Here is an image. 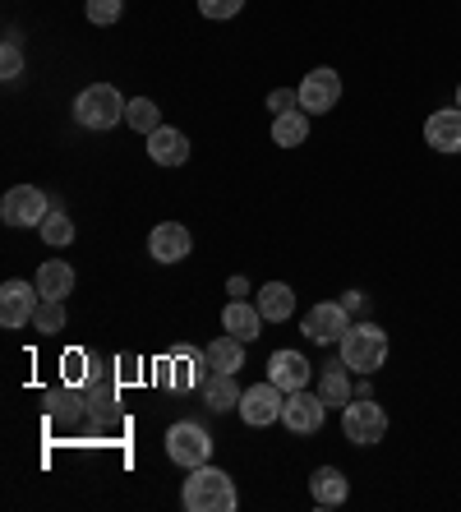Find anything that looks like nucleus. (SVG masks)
Listing matches in <instances>:
<instances>
[{
    "mask_svg": "<svg viewBox=\"0 0 461 512\" xmlns=\"http://www.w3.org/2000/svg\"><path fill=\"white\" fill-rule=\"evenodd\" d=\"M180 503L190 512H231L240 499H236V485H231L226 471H217V466H194L190 480L180 485Z\"/></svg>",
    "mask_w": 461,
    "mask_h": 512,
    "instance_id": "obj_1",
    "label": "nucleus"
},
{
    "mask_svg": "<svg viewBox=\"0 0 461 512\" xmlns=\"http://www.w3.org/2000/svg\"><path fill=\"white\" fill-rule=\"evenodd\" d=\"M337 346H342L346 370H360V374H374L383 360H388V333H383L379 323H369V319L351 323Z\"/></svg>",
    "mask_w": 461,
    "mask_h": 512,
    "instance_id": "obj_2",
    "label": "nucleus"
},
{
    "mask_svg": "<svg viewBox=\"0 0 461 512\" xmlns=\"http://www.w3.org/2000/svg\"><path fill=\"white\" fill-rule=\"evenodd\" d=\"M125 107H130V102L120 97V88L93 84L74 97V120H79L83 130H111V125L125 120Z\"/></svg>",
    "mask_w": 461,
    "mask_h": 512,
    "instance_id": "obj_3",
    "label": "nucleus"
},
{
    "mask_svg": "<svg viewBox=\"0 0 461 512\" xmlns=\"http://www.w3.org/2000/svg\"><path fill=\"white\" fill-rule=\"evenodd\" d=\"M342 434L355 448H374L388 434V411H383L374 397H355V402L342 406Z\"/></svg>",
    "mask_w": 461,
    "mask_h": 512,
    "instance_id": "obj_4",
    "label": "nucleus"
},
{
    "mask_svg": "<svg viewBox=\"0 0 461 512\" xmlns=\"http://www.w3.org/2000/svg\"><path fill=\"white\" fill-rule=\"evenodd\" d=\"M166 457L176 466H185V471L208 466L213 462V434L199 420H176V425L166 429Z\"/></svg>",
    "mask_w": 461,
    "mask_h": 512,
    "instance_id": "obj_5",
    "label": "nucleus"
},
{
    "mask_svg": "<svg viewBox=\"0 0 461 512\" xmlns=\"http://www.w3.org/2000/svg\"><path fill=\"white\" fill-rule=\"evenodd\" d=\"M47 213H51V203L37 185H14V190L0 199V217H5L10 227H42Z\"/></svg>",
    "mask_w": 461,
    "mask_h": 512,
    "instance_id": "obj_6",
    "label": "nucleus"
},
{
    "mask_svg": "<svg viewBox=\"0 0 461 512\" xmlns=\"http://www.w3.org/2000/svg\"><path fill=\"white\" fill-rule=\"evenodd\" d=\"M342 102V74L337 70H309L305 79H300V111H309V116H323V111H332Z\"/></svg>",
    "mask_w": 461,
    "mask_h": 512,
    "instance_id": "obj_7",
    "label": "nucleus"
},
{
    "mask_svg": "<svg viewBox=\"0 0 461 512\" xmlns=\"http://www.w3.org/2000/svg\"><path fill=\"white\" fill-rule=\"evenodd\" d=\"M282 406H286V393L277 388V383H254L245 397H240V416H245V425H254V429H263V425H277L282 420Z\"/></svg>",
    "mask_w": 461,
    "mask_h": 512,
    "instance_id": "obj_8",
    "label": "nucleus"
},
{
    "mask_svg": "<svg viewBox=\"0 0 461 512\" xmlns=\"http://www.w3.org/2000/svg\"><path fill=\"white\" fill-rule=\"evenodd\" d=\"M37 305H42V291H37V286H28V282L0 286V323H5V328H28Z\"/></svg>",
    "mask_w": 461,
    "mask_h": 512,
    "instance_id": "obj_9",
    "label": "nucleus"
},
{
    "mask_svg": "<svg viewBox=\"0 0 461 512\" xmlns=\"http://www.w3.org/2000/svg\"><path fill=\"white\" fill-rule=\"evenodd\" d=\"M346 328H351V314H346L342 300H328V305H314V310L305 314V337L319 346H332L342 342Z\"/></svg>",
    "mask_w": 461,
    "mask_h": 512,
    "instance_id": "obj_10",
    "label": "nucleus"
},
{
    "mask_svg": "<svg viewBox=\"0 0 461 512\" xmlns=\"http://www.w3.org/2000/svg\"><path fill=\"white\" fill-rule=\"evenodd\" d=\"M323 416H328V406H323L319 393H309V388L286 393L282 420H286V429H291V434H314V429H323Z\"/></svg>",
    "mask_w": 461,
    "mask_h": 512,
    "instance_id": "obj_11",
    "label": "nucleus"
},
{
    "mask_svg": "<svg viewBox=\"0 0 461 512\" xmlns=\"http://www.w3.org/2000/svg\"><path fill=\"white\" fill-rule=\"evenodd\" d=\"M268 379L277 383L282 393H300V388H309V379H314V365H309L300 351H272Z\"/></svg>",
    "mask_w": 461,
    "mask_h": 512,
    "instance_id": "obj_12",
    "label": "nucleus"
},
{
    "mask_svg": "<svg viewBox=\"0 0 461 512\" xmlns=\"http://www.w3.org/2000/svg\"><path fill=\"white\" fill-rule=\"evenodd\" d=\"M190 250H194V240L180 222H162V227H153V236H148V254H153L157 263H180V259H190Z\"/></svg>",
    "mask_w": 461,
    "mask_h": 512,
    "instance_id": "obj_13",
    "label": "nucleus"
},
{
    "mask_svg": "<svg viewBox=\"0 0 461 512\" xmlns=\"http://www.w3.org/2000/svg\"><path fill=\"white\" fill-rule=\"evenodd\" d=\"M425 143L434 153H461V107H443L425 120Z\"/></svg>",
    "mask_w": 461,
    "mask_h": 512,
    "instance_id": "obj_14",
    "label": "nucleus"
},
{
    "mask_svg": "<svg viewBox=\"0 0 461 512\" xmlns=\"http://www.w3.org/2000/svg\"><path fill=\"white\" fill-rule=\"evenodd\" d=\"M148 157L157 167H180V162H190V139L180 130H171V125H162V130L148 134Z\"/></svg>",
    "mask_w": 461,
    "mask_h": 512,
    "instance_id": "obj_15",
    "label": "nucleus"
},
{
    "mask_svg": "<svg viewBox=\"0 0 461 512\" xmlns=\"http://www.w3.org/2000/svg\"><path fill=\"white\" fill-rule=\"evenodd\" d=\"M309 494H314L319 508H342L346 494H351V485H346V476L337 471V466H319V471L309 476Z\"/></svg>",
    "mask_w": 461,
    "mask_h": 512,
    "instance_id": "obj_16",
    "label": "nucleus"
},
{
    "mask_svg": "<svg viewBox=\"0 0 461 512\" xmlns=\"http://www.w3.org/2000/svg\"><path fill=\"white\" fill-rule=\"evenodd\" d=\"M222 328L231 337H240V342H254V337H259V328H263L259 305H249V300H231V305L222 310Z\"/></svg>",
    "mask_w": 461,
    "mask_h": 512,
    "instance_id": "obj_17",
    "label": "nucleus"
},
{
    "mask_svg": "<svg viewBox=\"0 0 461 512\" xmlns=\"http://www.w3.org/2000/svg\"><path fill=\"white\" fill-rule=\"evenodd\" d=\"M319 397H323V406L355 402V388H351V370H346V360H337V365H323V370H319Z\"/></svg>",
    "mask_w": 461,
    "mask_h": 512,
    "instance_id": "obj_18",
    "label": "nucleus"
},
{
    "mask_svg": "<svg viewBox=\"0 0 461 512\" xmlns=\"http://www.w3.org/2000/svg\"><path fill=\"white\" fill-rule=\"evenodd\" d=\"M37 291H42V300H65L74 291V268L65 259H47L42 268H37Z\"/></svg>",
    "mask_w": 461,
    "mask_h": 512,
    "instance_id": "obj_19",
    "label": "nucleus"
},
{
    "mask_svg": "<svg viewBox=\"0 0 461 512\" xmlns=\"http://www.w3.org/2000/svg\"><path fill=\"white\" fill-rule=\"evenodd\" d=\"M254 305H259V314L268 323H286V319H291V310H296V291H291L286 282H268L259 291V300H254Z\"/></svg>",
    "mask_w": 461,
    "mask_h": 512,
    "instance_id": "obj_20",
    "label": "nucleus"
},
{
    "mask_svg": "<svg viewBox=\"0 0 461 512\" xmlns=\"http://www.w3.org/2000/svg\"><path fill=\"white\" fill-rule=\"evenodd\" d=\"M309 139V111H282V116L272 120V143L277 148H300Z\"/></svg>",
    "mask_w": 461,
    "mask_h": 512,
    "instance_id": "obj_21",
    "label": "nucleus"
},
{
    "mask_svg": "<svg viewBox=\"0 0 461 512\" xmlns=\"http://www.w3.org/2000/svg\"><path fill=\"white\" fill-rule=\"evenodd\" d=\"M203 397H208V406H213V411H236L245 393H240L236 374H222V370H217L213 379L203 383Z\"/></svg>",
    "mask_w": 461,
    "mask_h": 512,
    "instance_id": "obj_22",
    "label": "nucleus"
},
{
    "mask_svg": "<svg viewBox=\"0 0 461 512\" xmlns=\"http://www.w3.org/2000/svg\"><path fill=\"white\" fill-rule=\"evenodd\" d=\"M208 351V360H213V370H222V374H236L240 365H245V342L240 337H217V342H208L203 346Z\"/></svg>",
    "mask_w": 461,
    "mask_h": 512,
    "instance_id": "obj_23",
    "label": "nucleus"
},
{
    "mask_svg": "<svg viewBox=\"0 0 461 512\" xmlns=\"http://www.w3.org/2000/svg\"><path fill=\"white\" fill-rule=\"evenodd\" d=\"M125 125H130L134 134H153V130H162V111H157V102H148V97H130Z\"/></svg>",
    "mask_w": 461,
    "mask_h": 512,
    "instance_id": "obj_24",
    "label": "nucleus"
},
{
    "mask_svg": "<svg viewBox=\"0 0 461 512\" xmlns=\"http://www.w3.org/2000/svg\"><path fill=\"white\" fill-rule=\"evenodd\" d=\"M42 240H47V245H56V250H65V245H70L74 240V222L70 217H65V208H51L47 217H42Z\"/></svg>",
    "mask_w": 461,
    "mask_h": 512,
    "instance_id": "obj_25",
    "label": "nucleus"
},
{
    "mask_svg": "<svg viewBox=\"0 0 461 512\" xmlns=\"http://www.w3.org/2000/svg\"><path fill=\"white\" fill-rule=\"evenodd\" d=\"M33 328L42 337L65 333V300H42V305H37V314H33Z\"/></svg>",
    "mask_w": 461,
    "mask_h": 512,
    "instance_id": "obj_26",
    "label": "nucleus"
},
{
    "mask_svg": "<svg viewBox=\"0 0 461 512\" xmlns=\"http://www.w3.org/2000/svg\"><path fill=\"white\" fill-rule=\"evenodd\" d=\"M0 74L5 79H19L24 74V51H19V37H5V47H0Z\"/></svg>",
    "mask_w": 461,
    "mask_h": 512,
    "instance_id": "obj_27",
    "label": "nucleus"
},
{
    "mask_svg": "<svg viewBox=\"0 0 461 512\" xmlns=\"http://www.w3.org/2000/svg\"><path fill=\"white\" fill-rule=\"evenodd\" d=\"M120 19V0H88V24H116Z\"/></svg>",
    "mask_w": 461,
    "mask_h": 512,
    "instance_id": "obj_28",
    "label": "nucleus"
},
{
    "mask_svg": "<svg viewBox=\"0 0 461 512\" xmlns=\"http://www.w3.org/2000/svg\"><path fill=\"white\" fill-rule=\"evenodd\" d=\"M240 5H245V0H199L203 19H236Z\"/></svg>",
    "mask_w": 461,
    "mask_h": 512,
    "instance_id": "obj_29",
    "label": "nucleus"
},
{
    "mask_svg": "<svg viewBox=\"0 0 461 512\" xmlns=\"http://www.w3.org/2000/svg\"><path fill=\"white\" fill-rule=\"evenodd\" d=\"M268 107L282 116V111H296L300 107V88H272L268 93Z\"/></svg>",
    "mask_w": 461,
    "mask_h": 512,
    "instance_id": "obj_30",
    "label": "nucleus"
},
{
    "mask_svg": "<svg viewBox=\"0 0 461 512\" xmlns=\"http://www.w3.org/2000/svg\"><path fill=\"white\" fill-rule=\"evenodd\" d=\"M342 305H346V314H365L369 310V296H365V291H346Z\"/></svg>",
    "mask_w": 461,
    "mask_h": 512,
    "instance_id": "obj_31",
    "label": "nucleus"
},
{
    "mask_svg": "<svg viewBox=\"0 0 461 512\" xmlns=\"http://www.w3.org/2000/svg\"><path fill=\"white\" fill-rule=\"evenodd\" d=\"M457 107H461V88H457Z\"/></svg>",
    "mask_w": 461,
    "mask_h": 512,
    "instance_id": "obj_32",
    "label": "nucleus"
}]
</instances>
